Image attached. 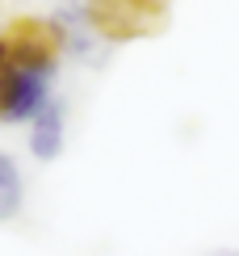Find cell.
Returning <instances> with one entry per match:
<instances>
[{"label":"cell","instance_id":"cell-1","mask_svg":"<svg viewBox=\"0 0 239 256\" xmlns=\"http://www.w3.org/2000/svg\"><path fill=\"white\" fill-rule=\"evenodd\" d=\"M46 105V68L34 63H17L4 80H0V114L8 122H26Z\"/></svg>","mask_w":239,"mask_h":256},{"label":"cell","instance_id":"cell-2","mask_svg":"<svg viewBox=\"0 0 239 256\" xmlns=\"http://www.w3.org/2000/svg\"><path fill=\"white\" fill-rule=\"evenodd\" d=\"M30 147L38 160H55L63 147V110L55 105H42L34 114V130H30Z\"/></svg>","mask_w":239,"mask_h":256},{"label":"cell","instance_id":"cell-3","mask_svg":"<svg viewBox=\"0 0 239 256\" xmlns=\"http://www.w3.org/2000/svg\"><path fill=\"white\" fill-rule=\"evenodd\" d=\"M21 210V172L8 156H0V222Z\"/></svg>","mask_w":239,"mask_h":256},{"label":"cell","instance_id":"cell-4","mask_svg":"<svg viewBox=\"0 0 239 256\" xmlns=\"http://www.w3.org/2000/svg\"><path fill=\"white\" fill-rule=\"evenodd\" d=\"M4 59H8V46L0 42V72H4Z\"/></svg>","mask_w":239,"mask_h":256}]
</instances>
